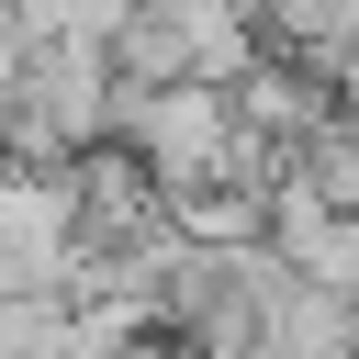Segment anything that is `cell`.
Here are the masks:
<instances>
[{
    "label": "cell",
    "instance_id": "1",
    "mask_svg": "<svg viewBox=\"0 0 359 359\" xmlns=\"http://www.w3.org/2000/svg\"><path fill=\"white\" fill-rule=\"evenodd\" d=\"M101 135H112V56H101V34H22V79H11V112H0V157L11 168H67Z\"/></svg>",
    "mask_w": 359,
    "mask_h": 359
},
{
    "label": "cell",
    "instance_id": "2",
    "mask_svg": "<svg viewBox=\"0 0 359 359\" xmlns=\"http://www.w3.org/2000/svg\"><path fill=\"white\" fill-rule=\"evenodd\" d=\"M0 292H67V180L0 157Z\"/></svg>",
    "mask_w": 359,
    "mask_h": 359
},
{
    "label": "cell",
    "instance_id": "3",
    "mask_svg": "<svg viewBox=\"0 0 359 359\" xmlns=\"http://www.w3.org/2000/svg\"><path fill=\"white\" fill-rule=\"evenodd\" d=\"M325 90H337V101H348V112H359V34H348V45H337V56H325Z\"/></svg>",
    "mask_w": 359,
    "mask_h": 359
},
{
    "label": "cell",
    "instance_id": "4",
    "mask_svg": "<svg viewBox=\"0 0 359 359\" xmlns=\"http://www.w3.org/2000/svg\"><path fill=\"white\" fill-rule=\"evenodd\" d=\"M11 79H22V22L0 11V112H11Z\"/></svg>",
    "mask_w": 359,
    "mask_h": 359
}]
</instances>
